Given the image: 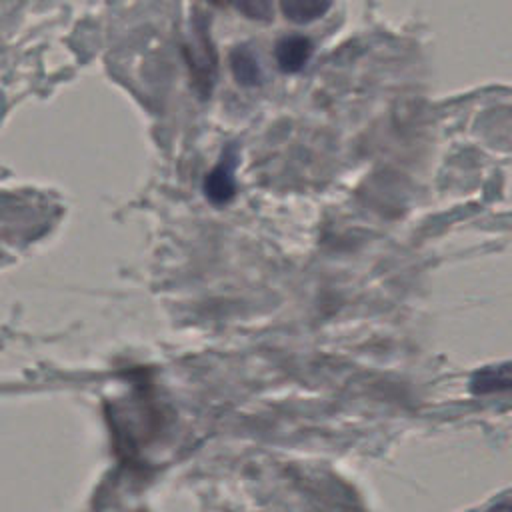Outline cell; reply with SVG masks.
<instances>
[{
    "instance_id": "6da1fadb",
    "label": "cell",
    "mask_w": 512,
    "mask_h": 512,
    "mask_svg": "<svg viewBox=\"0 0 512 512\" xmlns=\"http://www.w3.org/2000/svg\"><path fill=\"white\" fill-rule=\"evenodd\" d=\"M234 168H236V154L230 148L218 166L206 176L204 180V194L212 204H226L234 196Z\"/></svg>"
},
{
    "instance_id": "3957f363",
    "label": "cell",
    "mask_w": 512,
    "mask_h": 512,
    "mask_svg": "<svg viewBox=\"0 0 512 512\" xmlns=\"http://www.w3.org/2000/svg\"><path fill=\"white\" fill-rule=\"evenodd\" d=\"M230 70L240 86H258L262 82V68L248 46H238L230 52Z\"/></svg>"
},
{
    "instance_id": "7a4b0ae2",
    "label": "cell",
    "mask_w": 512,
    "mask_h": 512,
    "mask_svg": "<svg viewBox=\"0 0 512 512\" xmlns=\"http://www.w3.org/2000/svg\"><path fill=\"white\" fill-rule=\"evenodd\" d=\"M312 56V42L306 36H286L276 44L278 68L286 74L300 72Z\"/></svg>"
},
{
    "instance_id": "8992f818",
    "label": "cell",
    "mask_w": 512,
    "mask_h": 512,
    "mask_svg": "<svg viewBox=\"0 0 512 512\" xmlns=\"http://www.w3.org/2000/svg\"><path fill=\"white\" fill-rule=\"evenodd\" d=\"M246 18L268 22L272 18V0H230Z\"/></svg>"
},
{
    "instance_id": "ba28073f",
    "label": "cell",
    "mask_w": 512,
    "mask_h": 512,
    "mask_svg": "<svg viewBox=\"0 0 512 512\" xmlns=\"http://www.w3.org/2000/svg\"><path fill=\"white\" fill-rule=\"evenodd\" d=\"M212 4H216V6H224V4H228L230 0H210Z\"/></svg>"
},
{
    "instance_id": "277c9868",
    "label": "cell",
    "mask_w": 512,
    "mask_h": 512,
    "mask_svg": "<svg viewBox=\"0 0 512 512\" xmlns=\"http://www.w3.org/2000/svg\"><path fill=\"white\" fill-rule=\"evenodd\" d=\"M470 388L476 394H490V392H498V390H508L510 388V364L504 362L500 366H490V368L478 370L472 376Z\"/></svg>"
},
{
    "instance_id": "5b68a950",
    "label": "cell",
    "mask_w": 512,
    "mask_h": 512,
    "mask_svg": "<svg viewBox=\"0 0 512 512\" xmlns=\"http://www.w3.org/2000/svg\"><path fill=\"white\" fill-rule=\"evenodd\" d=\"M330 4L332 0H280V8L284 16L298 24H306L324 16Z\"/></svg>"
},
{
    "instance_id": "52a82bcc",
    "label": "cell",
    "mask_w": 512,
    "mask_h": 512,
    "mask_svg": "<svg viewBox=\"0 0 512 512\" xmlns=\"http://www.w3.org/2000/svg\"><path fill=\"white\" fill-rule=\"evenodd\" d=\"M490 512H510V506L508 502H502V504H496L490 508Z\"/></svg>"
}]
</instances>
